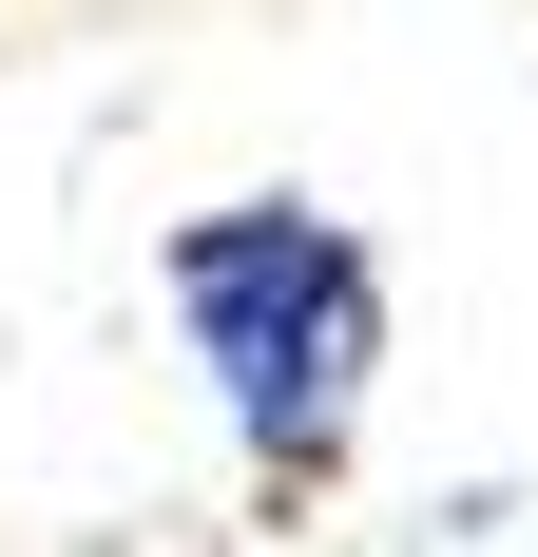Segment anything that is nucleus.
<instances>
[{
  "instance_id": "nucleus-1",
  "label": "nucleus",
  "mask_w": 538,
  "mask_h": 557,
  "mask_svg": "<svg viewBox=\"0 0 538 557\" xmlns=\"http://www.w3.org/2000/svg\"><path fill=\"white\" fill-rule=\"evenodd\" d=\"M173 327H193L231 443L269 481H346V423H366V366H384V270L346 212H308V193L193 212L173 231Z\"/></svg>"
}]
</instances>
